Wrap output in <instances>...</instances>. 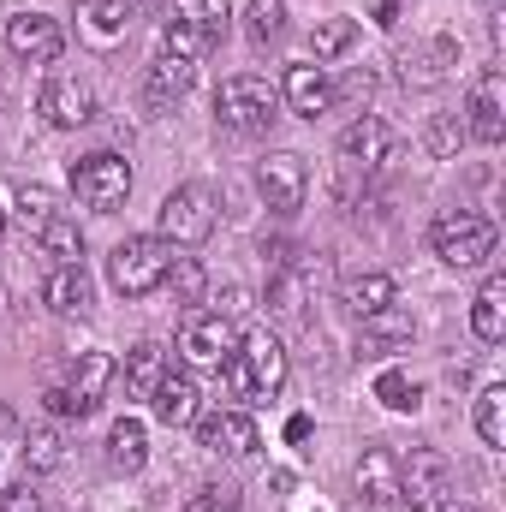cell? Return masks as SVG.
Here are the masks:
<instances>
[{
  "instance_id": "1",
  "label": "cell",
  "mask_w": 506,
  "mask_h": 512,
  "mask_svg": "<svg viewBox=\"0 0 506 512\" xmlns=\"http://www.w3.org/2000/svg\"><path fill=\"white\" fill-rule=\"evenodd\" d=\"M221 376H227L233 393H245V399H268V393H280V382H286V346L268 328H256V334L239 340V352L221 364Z\"/></svg>"
},
{
  "instance_id": "2",
  "label": "cell",
  "mask_w": 506,
  "mask_h": 512,
  "mask_svg": "<svg viewBox=\"0 0 506 512\" xmlns=\"http://www.w3.org/2000/svg\"><path fill=\"white\" fill-rule=\"evenodd\" d=\"M167 268H173V245L161 233H137L126 245H114V256H108V280H114L120 298H149L167 280Z\"/></svg>"
},
{
  "instance_id": "3",
  "label": "cell",
  "mask_w": 506,
  "mask_h": 512,
  "mask_svg": "<svg viewBox=\"0 0 506 512\" xmlns=\"http://www.w3.org/2000/svg\"><path fill=\"white\" fill-rule=\"evenodd\" d=\"M215 120L227 131H239V137H262V131L280 120V90L268 84V78H227L221 84V96H215Z\"/></svg>"
},
{
  "instance_id": "4",
  "label": "cell",
  "mask_w": 506,
  "mask_h": 512,
  "mask_svg": "<svg viewBox=\"0 0 506 512\" xmlns=\"http://www.w3.org/2000/svg\"><path fill=\"white\" fill-rule=\"evenodd\" d=\"M453 495H459V477L441 447H411V459H399V501L411 512H441Z\"/></svg>"
},
{
  "instance_id": "5",
  "label": "cell",
  "mask_w": 506,
  "mask_h": 512,
  "mask_svg": "<svg viewBox=\"0 0 506 512\" xmlns=\"http://www.w3.org/2000/svg\"><path fill=\"white\" fill-rule=\"evenodd\" d=\"M114 382H120L114 352H84L66 382H48V411H54V417H90Z\"/></svg>"
},
{
  "instance_id": "6",
  "label": "cell",
  "mask_w": 506,
  "mask_h": 512,
  "mask_svg": "<svg viewBox=\"0 0 506 512\" xmlns=\"http://www.w3.org/2000/svg\"><path fill=\"white\" fill-rule=\"evenodd\" d=\"M429 239H435V256H441V262L477 268V262L495 256V221H483V215H471V209H441L435 227H429Z\"/></svg>"
},
{
  "instance_id": "7",
  "label": "cell",
  "mask_w": 506,
  "mask_h": 512,
  "mask_svg": "<svg viewBox=\"0 0 506 512\" xmlns=\"http://www.w3.org/2000/svg\"><path fill=\"white\" fill-rule=\"evenodd\" d=\"M72 191H78V203H84V209H96V215L126 209V197H131V161H126V155H114V149L84 155V161L72 167Z\"/></svg>"
},
{
  "instance_id": "8",
  "label": "cell",
  "mask_w": 506,
  "mask_h": 512,
  "mask_svg": "<svg viewBox=\"0 0 506 512\" xmlns=\"http://www.w3.org/2000/svg\"><path fill=\"white\" fill-rule=\"evenodd\" d=\"M215 233V191L209 185H179V191H167V203H161V239L167 245H203Z\"/></svg>"
},
{
  "instance_id": "9",
  "label": "cell",
  "mask_w": 506,
  "mask_h": 512,
  "mask_svg": "<svg viewBox=\"0 0 506 512\" xmlns=\"http://www.w3.org/2000/svg\"><path fill=\"white\" fill-rule=\"evenodd\" d=\"M179 352H185V364H197V370H221V364L239 352V334H233V322L215 316V310H185V322H179Z\"/></svg>"
},
{
  "instance_id": "10",
  "label": "cell",
  "mask_w": 506,
  "mask_h": 512,
  "mask_svg": "<svg viewBox=\"0 0 506 512\" xmlns=\"http://www.w3.org/2000/svg\"><path fill=\"white\" fill-rule=\"evenodd\" d=\"M256 191H262V197H268V209H280V215L304 209V191H310V167H304V155L274 149V155L256 167Z\"/></svg>"
},
{
  "instance_id": "11",
  "label": "cell",
  "mask_w": 506,
  "mask_h": 512,
  "mask_svg": "<svg viewBox=\"0 0 506 512\" xmlns=\"http://www.w3.org/2000/svg\"><path fill=\"white\" fill-rule=\"evenodd\" d=\"M393 149H399V137L381 126L376 114H364V120H352V126L340 131V167H352V173H364V179L393 161Z\"/></svg>"
},
{
  "instance_id": "12",
  "label": "cell",
  "mask_w": 506,
  "mask_h": 512,
  "mask_svg": "<svg viewBox=\"0 0 506 512\" xmlns=\"http://www.w3.org/2000/svg\"><path fill=\"white\" fill-rule=\"evenodd\" d=\"M6 48H12L18 60H30V66H48V60L66 54V30H60L48 12H12V18H6Z\"/></svg>"
},
{
  "instance_id": "13",
  "label": "cell",
  "mask_w": 506,
  "mask_h": 512,
  "mask_svg": "<svg viewBox=\"0 0 506 512\" xmlns=\"http://www.w3.org/2000/svg\"><path fill=\"white\" fill-rule=\"evenodd\" d=\"M36 114H42L48 126H60V131L90 126V114H96V96H90V84H84V78H72V72H54V78L42 84V96H36Z\"/></svg>"
},
{
  "instance_id": "14",
  "label": "cell",
  "mask_w": 506,
  "mask_h": 512,
  "mask_svg": "<svg viewBox=\"0 0 506 512\" xmlns=\"http://www.w3.org/2000/svg\"><path fill=\"white\" fill-rule=\"evenodd\" d=\"M352 483H358V501L364 507H376V512L399 507V453L393 447H364Z\"/></svg>"
},
{
  "instance_id": "15",
  "label": "cell",
  "mask_w": 506,
  "mask_h": 512,
  "mask_svg": "<svg viewBox=\"0 0 506 512\" xmlns=\"http://www.w3.org/2000/svg\"><path fill=\"white\" fill-rule=\"evenodd\" d=\"M280 102H286L292 114L316 120V114H328V108H334V84H328V72H322V66L298 60V66H286V78H280Z\"/></svg>"
},
{
  "instance_id": "16",
  "label": "cell",
  "mask_w": 506,
  "mask_h": 512,
  "mask_svg": "<svg viewBox=\"0 0 506 512\" xmlns=\"http://www.w3.org/2000/svg\"><path fill=\"white\" fill-rule=\"evenodd\" d=\"M197 441H203L209 453L245 459V453H256V423L245 411H209V417H197Z\"/></svg>"
},
{
  "instance_id": "17",
  "label": "cell",
  "mask_w": 506,
  "mask_h": 512,
  "mask_svg": "<svg viewBox=\"0 0 506 512\" xmlns=\"http://www.w3.org/2000/svg\"><path fill=\"white\" fill-rule=\"evenodd\" d=\"M191 84H197V60L155 54V60H149V72H143V102H149V108H167V102H179Z\"/></svg>"
},
{
  "instance_id": "18",
  "label": "cell",
  "mask_w": 506,
  "mask_h": 512,
  "mask_svg": "<svg viewBox=\"0 0 506 512\" xmlns=\"http://www.w3.org/2000/svg\"><path fill=\"white\" fill-rule=\"evenodd\" d=\"M471 120L465 131L477 137V143H501L506 137V114H501V72H483L477 78V90H471V108H465Z\"/></svg>"
},
{
  "instance_id": "19",
  "label": "cell",
  "mask_w": 506,
  "mask_h": 512,
  "mask_svg": "<svg viewBox=\"0 0 506 512\" xmlns=\"http://www.w3.org/2000/svg\"><path fill=\"white\" fill-rule=\"evenodd\" d=\"M90 274H84V262H60L48 280H42V304L48 310H60V316H84L90 310Z\"/></svg>"
},
{
  "instance_id": "20",
  "label": "cell",
  "mask_w": 506,
  "mask_h": 512,
  "mask_svg": "<svg viewBox=\"0 0 506 512\" xmlns=\"http://www.w3.org/2000/svg\"><path fill=\"white\" fill-rule=\"evenodd\" d=\"M149 399H155V417L179 429V423H197V399H203V393H197V382H191L185 370H167Z\"/></svg>"
},
{
  "instance_id": "21",
  "label": "cell",
  "mask_w": 506,
  "mask_h": 512,
  "mask_svg": "<svg viewBox=\"0 0 506 512\" xmlns=\"http://www.w3.org/2000/svg\"><path fill=\"white\" fill-rule=\"evenodd\" d=\"M471 328H477L483 346L506 340V274H489V280H483V292H477V304H471Z\"/></svg>"
},
{
  "instance_id": "22",
  "label": "cell",
  "mask_w": 506,
  "mask_h": 512,
  "mask_svg": "<svg viewBox=\"0 0 506 512\" xmlns=\"http://www.w3.org/2000/svg\"><path fill=\"white\" fill-rule=\"evenodd\" d=\"M453 60H459L453 36H435L429 48H405V54H399V66H405V84H441Z\"/></svg>"
},
{
  "instance_id": "23",
  "label": "cell",
  "mask_w": 506,
  "mask_h": 512,
  "mask_svg": "<svg viewBox=\"0 0 506 512\" xmlns=\"http://www.w3.org/2000/svg\"><path fill=\"white\" fill-rule=\"evenodd\" d=\"M161 376H167V352H161L155 340H143V346H131V352H126V370H120L126 399H149Z\"/></svg>"
},
{
  "instance_id": "24",
  "label": "cell",
  "mask_w": 506,
  "mask_h": 512,
  "mask_svg": "<svg viewBox=\"0 0 506 512\" xmlns=\"http://www.w3.org/2000/svg\"><path fill=\"white\" fill-rule=\"evenodd\" d=\"M411 334H417V322H411V310H399V298H393V304H381L376 316H364V346H370V352L405 346Z\"/></svg>"
},
{
  "instance_id": "25",
  "label": "cell",
  "mask_w": 506,
  "mask_h": 512,
  "mask_svg": "<svg viewBox=\"0 0 506 512\" xmlns=\"http://www.w3.org/2000/svg\"><path fill=\"white\" fill-rule=\"evenodd\" d=\"M108 459H114V471H143V459H149V429H143V417H120V423L108 429Z\"/></svg>"
},
{
  "instance_id": "26",
  "label": "cell",
  "mask_w": 506,
  "mask_h": 512,
  "mask_svg": "<svg viewBox=\"0 0 506 512\" xmlns=\"http://www.w3.org/2000/svg\"><path fill=\"white\" fill-rule=\"evenodd\" d=\"M173 24L197 30L209 48L227 36V0H173Z\"/></svg>"
},
{
  "instance_id": "27",
  "label": "cell",
  "mask_w": 506,
  "mask_h": 512,
  "mask_svg": "<svg viewBox=\"0 0 506 512\" xmlns=\"http://www.w3.org/2000/svg\"><path fill=\"white\" fill-rule=\"evenodd\" d=\"M399 298V286H393V274H358V280H346V310L364 322V316H376L381 304H393Z\"/></svg>"
},
{
  "instance_id": "28",
  "label": "cell",
  "mask_w": 506,
  "mask_h": 512,
  "mask_svg": "<svg viewBox=\"0 0 506 512\" xmlns=\"http://www.w3.org/2000/svg\"><path fill=\"white\" fill-rule=\"evenodd\" d=\"M18 447H24V465H30V471H54V465L66 459V435H60L54 423H30Z\"/></svg>"
},
{
  "instance_id": "29",
  "label": "cell",
  "mask_w": 506,
  "mask_h": 512,
  "mask_svg": "<svg viewBox=\"0 0 506 512\" xmlns=\"http://www.w3.org/2000/svg\"><path fill=\"white\" fill-rule=\"evenodd\" d=\"M36 239H42V251L60 256V262H84V233H78L72 215H48V221L36 227Z\"/></svg>"
},
{
  "instance_id": "30",
  "label": "cell",
  "mask_w": 506,
  "mask_h": 512,
  "mask_svg": "<svg viewBox=\"0 0 506 512\" xmlns=\"http://www.w3.org/2000/svg\"><path fill=\"white\" fill-rule=\"evenodd\" d=\"M352 42H358V18H322V24L310 30V54H316V66H322V60H340Z\"/></svg>"
},
{
  "instance_id": "31",
  "label": "cell",
  "mask_w": 506,
  "mask_h": 512,
  "mask_svg": "<svg viewBox=\"0 0 506 512\" xmlns=\"http://www.w3.org/2000/svg\"><path fill=\"white\" fill-rule=\"evenodd\" d=\"M477 435L489 447H506V387H483V399H477Z\"/></svg>"
},
{
  "instance_id": "32",
  "label": "cell",
  "mask_w": 506,
  "mask_h": 512,
  "mask_svg": "<svg viewBox=\"0 0 506 512\" xmlns=\"http://www.w3.org/2000/svg\"><path fill=\"white\" fill-rule=\"evenodd\" d=\"M161 286H173V298L179 304H197L203 298V286H209V274H203V262L197 256H173V268H167V280Z\"/></svg>"
},
{
  "instance_id": "33",
  "label": "cell",
  "mask_w": 506,
  "mask_h": 512,
  "mask_svg": "<svg viewBox=\"0 0 506 512\" xmlns=\"http://www.w3.org/2000/svg\"><path fill=\"white\" fill-rule=\"evenodd\" d=\"M126 6H131V0H84L90 36H96V42H114V36H126Z\"/></svg>"
},
{
  "instance_id": "34",
  "label": "cell",
  "mask_w": 506,
  "mask_h": 512,
  "mask_svg": "<svg viewBox=\"0 0 506 512\" xmlns=\"http://www.w3.org/2000/svg\"><path fill=\"white\" fill-rule=\"evenodd\" d=\"M376 399L387 405V411H411V405H417V382H411L405 370H381L376 376Z\"/></svg>"
},
{
  "instance_id": "35",
  "label": "cell",
  "mask_w": 506,
  "mask_h": 512,
  "mask_svg": "<svg viewBox=\"0 0 506 512\" xmlns=\"http://www.w3.org/2000/svg\"><path fill=\"white\" fill-rule=\"evenodd\" d=\"M245 24H251L256 42H274V36H280V24H286V0H251Z\"/></svg>"
},
{
  "instance_id": "36",
  "label": "cell",
  "mask_w": 506,
  "mask_h": 512,
  "mask_svg": "<svg viewBox=\"0 0 506 512\" xmlns=\"http://www.w3.org/2000/svg\"><path fill=\"white\" fill-rule=\"evenodd\" d=\"M18 215H24L30 227H42L48 215H60V197H54L48 185H24V191H18Z\"/></svg>"
},
{
  "instance_id": "37",
  "label": "cell",
  "mask_w": 506,
  "mask_h": 512,
  "mask_svg": "<svg viewBox=\"0 0 506 512\" xmlns=\"http://www.w3.org/2000/svg\"><path fill=\"white\" fill-rule=\"evenodd\" d=\"M459 143H465V126H459L453 114H435V120H429V149H435V155H453Z\"/></svg>"
},
{
  "instance_id": "38",
  "label": "cell",
  "mask_w": 506,
  "mask_h": 512,
  "mask_svg": "<svg viewBox=\"0 0 506 512\" xmlns=\"http://www.w3.org/2000/svg\"><path fill=\"white\" fill-rule=\"evenodd\" d=\"M0 512H54V507H48V495H42V489H30V483H12V489L0 495Z\"/></svg>"
},
{
  "instance_id": "39",
  "label": "cell",
  "mask_w": 506,
  "mask_h": 512,
  "mask_svg": "<svg viewBox=\"0 0 506 512\" xmlns=\"http://www.w3.org/2000/svg\"><path fill=\"white\" fill-rule=\"evenodd\" d=\"M203 501H209V507H221V512H239V489H233V483H209V489H203Z\"/></svg>"
},
{
  "instance_id": "40",
  "label": "cell",
  "mask_w": 506,
  "mask_h": 512,
  "mask_svg": "<svg viewBox=\"0 0 506 512\" xmlns=\"http://www.w3.org/2000/svg\"><path fill=\"white\" fill-rule=\"evenodd\" d=\"M286 441H310V417H292L286 423Z\"/></svg>"
},
{
  "instance_id": "41",
  "label": "cell",
  "mask_w": 506,
  "mask_h": 512,
  "mask_svg": "<svg viewBox=\"0 0 506 512\" xmlns=\"http://www.w3.org/2000/svg\"><path fill=\"white\" fill-rule=\"evenodd\" d=\"M376 12H381V24H393V18H399V0H381Z\"/></svg>"
},
{
  "instance_id": "42",
  "label": "cell",
  "mask_w": 506,
  "mask_h": 512,
  "mask_svg": "<svg viewBox=\"0 0 506 512\" xmlns=\"http://www.w3.org/2000/svg\"><path fill=\"white\" fill-rule=\"evenodd\" d=\"M441 512H477V507H471V501H459V495H453V501H447V507H441Z\"/></svg>"
},
{
  "instance_id": "43",
  "label": "cell",
  "mask_w": 506,
  "mask_h": 512,
  "mask_svg": "<svg viewBox=\"0 0 506 512\" xmlns=\"http://www.w3.org/2000/svg\"><path fill=\"white\" fill-rule=\"evenodd\" d=\"M185 512H221V507H209V501H203V495H197V501H191V507Z\"/></svg>"
},
{
  "instance_id": "44",
  "label": "cell",
  "mask_w": 506,
  "mask_h": 512,
  "mask_svg": "<svg viewBox=\"0 0 506 512\" xmlns=\"http://www.w3.org/2000/svg\"><path fill=\"white\" fill-rule=\"evenodd\" d=\"M0 233H6V215H0Z\"/></svg>"
},
{
  "instance_id": "45",
  "label": "cell",
  "mask_w": 506,
  "mask_h": 512,
  "mask_svg": "<svg viewBox=\"0 0 506 512\" xmlns=\"http://www.w3.org/2000/svg\"><path fill=\"white\" fill-rule=\"evenodd\" d=\"M0 429H6V411H0Z\"/></svg>"
}]
</instances>
